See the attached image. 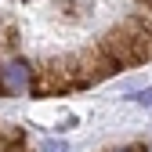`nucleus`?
<instances>
[{"label":"nucleus","mask_w":152,"mask_h":152,"mask_svg":"<svg viewBox=\"0 0 152 152\" xmlns=\"http://www.w3.org/2000/svg\"><path fill=\"white\" fill-rule=\"evenodd\" d=\"M152 62V0H0V98H65Z\"/></svg>","instance_id":"1"},{"label":"nucleus","mask_w":152,"mask_h":152,"mask_svg":"<svg viewBox=\"0 0 152 152\" xmlns=\"http://www.w3.org/2000/svg\"><path fill=\"white\" fill-rule=\"evenodd\" d=\"M0 152H33V141H29V130H22L18 123L0 116Z\"/></svg>","instance_id":"2"},{"label":"nucleus","mask_w":152,"mask_h":152,"mask_svg":"<svg viewBox=\"0 0 152 152\" xmlns=\"http://www.w3.org/2000/svg\"><path fill=\"white\" fill-rule=\"evenodd\" d=\"M109 152H152V141H127V145H116Z\"/></svg>","instance_id":"3"},{"label":"nucleus","mask_w":152,"mask_h":152,"mask_svg":"<svg viewBox=\"0 0 152 152\" xmlns=\"http://www.w3.org/2000/svg\"><path fill=\"white\" fill-rule=\"evenodd\" d=\"M148 102H152V98H148Z\"/></svg>","instance_id":"4"}]
</instances>
